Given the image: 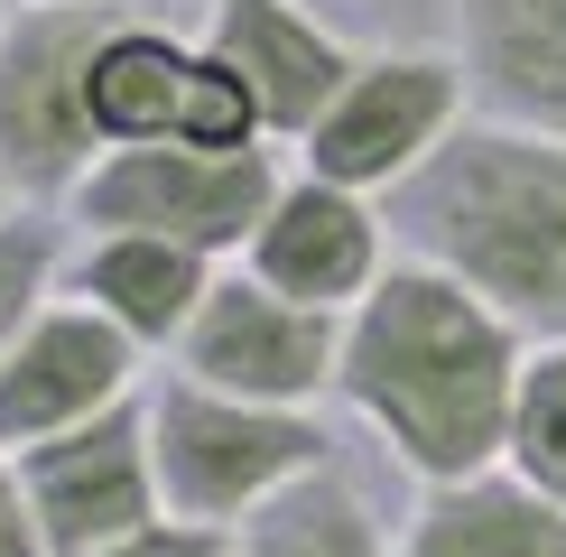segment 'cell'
I'll return each instance as SVG.
<instances>
[{
    "label": "cell",
    "instance_id": "obj_1",
    "mask_svg": "<svg viewBox=\"0 0 566 557\" xmlns=\"http://www.w3.org/2000/svg\"><path fill=\"white\" fill-rule=\"evenodd\" d=\"M530 335L483 307L464 278L399 251L390 278L344 316L335 409L381 446L409 483H464L511 455Z\"/></svg>",
    "mask_w": 566,
    "mask_h": 557
},
{
    "label": "cell",
    "instance_id": "obj_2",
    "mask_svg": "<svg viewBox=\"0 0 566 557\" xmlns=\"http://www.w3.org/2000/svg\"><path fill=\"white\" fill-rule=\"evenodd\" d=\"M409 261L502 307L530 344L566 335V139L474 112L446 149L390 196Z\"/></svg>",
    "mask_w": 566,
    "mask_h": 557
},
{
    "label": "cell",
    "instance_id": "obj_3",
    "mask_svg": "<svg viewBox=\"0 0 566 557\" xmlns=\"http://www.w3.org/2000/svg\"><path fill=\"white\" fill-rule=\"evenodd\" d=\"M149 446H158V483H168L177 521H205L232 539L251 511H270L289 483H306L335 455V428H325V409H270V400H242V390L158 371Z\"/></svg>",
    "mask_w": 566,
    "mask_h": 557
},
{
    "label": "cell",
    "instance_id": "obj_4",
    "mask_svg": "<svg viewBox=\"0 0 566 557\" xmlns=\"http://www.w3.org/2000/svg\"><path fill=\"white\" fill-rule=\"evenodd\" d=\"M464 122H474V75H464L455 46H363L344 93L297 139V168L390 204Z\"/></svg>",
    "mask_w": 566,
    "mask_h": 557
},
{
    "label": "cell",
    "instance_id": "obj_5",
    "mask_svg": "<svg viewBox=\"0 0 566 557\" xmlns=\"http://www.w3.org/2000/svg\"><path fill=\"white\" fill-rule=\"evenodd\" d=\"M112 10L122 0L0 19V177H10L19 204L65 214L75 186L93 177V158H103V130H93V103H84V65H93V38H103Z\"/></svg>",
    "mask_w": 566,
    "mask_h": 557
},
{
    "label": "cell",
    "instance_id": "obj_6",
    "mask_svg": "<svg viewBox=\"0 0 566 557\" xmlns=\"http://www.w3.org/2000/svg\"><path fill=\"white\" fill-rule=\"evenodd\" d=\"M279 149H186V139H158V149H103L93 177L75 186L65 223L75 232H168V242H196L214 261H242L251 232H261L270 196H279Z\"/></svg>",
    "mask_w": 566,
    "mask_h": 557
},
{
    "label": "cell",
    "instance_id": "obj_7",
    "mask_svg": "<svg viewBox=\"0 0 566 557\" xmlns=\"http://www.w3.org/2000/svg\"><path fill=\"white\" fill-rule=\"evenodd\" d=\"M335 362H344V316L279 297L242 261H223L214 297L196 307L186 344L168 354V371H186V381L242 390V400H270V409H325L335 400Z\"/></svg>",
    "mask_w": 566,
    "mask_h": 557
},
{
    "label": "cell",
    "instance_id": "obj_8",
    "mask_svg": "<svg viewBox=\"0 0 566 557\" xmlns=\"http://www.w3.org/2000/svg\"><path fill=\"white\" fill-rule=\"evenodd\" d=\"M19 474H29L38 529L56 557H84L103 539L168 521V483H158V446H149V390L130 409H103L84 428L46 437V446H19Z\"/></svg>",
    "mask_w": 566,
    "mask_h": 557
},
{
    "label": "cell",
    "instance_id": "obj_9",
    "mask_svg": "<svg viewBox=\"0 0 566 557\" xmlns=\"http://www.w3.org/2000/svg\"><path fill=\"white\" fill-rule=\"evenodd\" d=\"M390 261H399L390 204L363 196V186L316 177V168L279 177L270 214H261V232H251V251H242L251 278H270L279 297H306V307H325V316H353L390 278Z\"/></svg>",
    "mask_w": 566,
    "mask_h": 557
},
{
    "label": "cell",
    "instance_id": "obj_10",
    "mask_svg": "<svg viewBox=\"0 0 566 557\" xmlns=\"http://www.w3.org/2000/svg\"><path fill=\"white\" fill-rule=\"evenodd\" d=\"M139 390H149V354L65 288L56 307L0 354V446L10 455L46 446V437L84 428V418H103V409H130Z\"/></svg>",
    "mask_w": 566,
    "mask_h": 557
},
{
    "label": "cell",
    "instance_id": "obj_11",
    "mask_svg": "<svg viewBox=\"0 0 566 557\" xmlns=\"http://www.w3.org/2000/svg\"><path fill=\"white\" fill-rule=\"evenodd\" d=\"M196 38L251 84V103H261L279 149H297L316 130V112L344 93V75L363 65V46H344V29L316 19L306 0H214Z\"/></svg>",
    "mask_w": 566,
    "mask_h": 557
},
{
    "label": "cell",
    "instance_id": "obj_12",
    "mask_svg": "<svg viewBox=\"0 0 566 557\" xmlns=\"http://www.w3.org/2000/svg\"><path fill=\"white\" fill-rule=\"evenodd\" d=\"M214 278H223L214 251L168 242V232H75V261H65V288L93 316H112L149 362H168L186 344V325L214 297Z\"/></svg>",
    "mask_w": 566,
    "mask_h": 557
},
{
    "label": "cell",
    "instance_id": "obj_13",
    "mask_svg": "<svg viewBox=\"0 0 566 557\" xmlns=\"http://www.w3.org/2000/svg\"><path fill=\"white\" fill-rule=\"evenodd\" d=\"M474 112L566 139V0H455Z\"/></svg>",
    "mask_w": 566,
    "mask_h": 557
},
{
    "label": "cell",
    "instance_id": "obj_14",
    "mask_svg": "<svg viewBox=\"0 0 566 557\" xmlns=\"http://www.w3.org/2000/svg\"><path fill=\"white\" fill-rule=\"evenodd\" d=\"M196 38H177L168 19L149 10H112L103 38H93V65H84V103H93V130L103 149H158L177 139L186 122V93H196Z\"/></svg>",
    "mask_w": 566,
    "mask_h": 557
},
{
    "label": "cell",
    "instance_id": "obj_15",
    "mask_svg": "<svg viewBox=\"0 0 566 557\" xmlns=\"http://www.w3.org/2000/svg\"><path fill=\"white\" fill-rule=\"evenodd\" d=\"M399 557H566V502H548L511 464L418 483V502L399 511Z\"/></svg>",
    "mask_w": 566,
    "mask_h": 557
},
{
    "label": "cell",
    "instance_id": "obj_16",
    "mask_svg": "<svg viewBox=\"0 0 566 557\" xmlns=\"http://www.w3.org/2000/svg\"><path fill=\"white\" fill-rule=\"evenodd\" d=\"M232 557H399V521L344 455H325L306 483H289L270 511L232 529Z\"/></svg>",
    "mask_w": 566,
    "mask_h": 557
},
{
    "label": "cell",
    "instance_id": "obj_17",
    "mask_svg": "<svg viewBox=\"0 0 566 557\" xmlns=\"http://www.w3.org/2000/svg\"><path fill=\"white\" fill-rule=\"evenodd\" d=\"M65 261H75L65 214H46V204H10L0 214V354L65 297Z\"/></svg>",
    "mask_w": 566,
    "mask_h": 557
},
{
    "label": "cell",
    "instance_id": "obj_18",
    "mask_svg": "<svg viewBox=\"0 0 566 557\" xmlns=\"http://www.w3.org/2000/svg\"><path fill=\"white\" fill-rule=\"evenodd\" d=\"M511 474L538 483L548 502H566V335L557 344H530V371H521V409H511Z\"/></svg>",
    "mask_w": 566,
    "mask_h": 557
},
{
    "label": "cell",
    "instance_id": "obj_19",
    "mask_svg": "<svg viewBox=\"0 0 566 557\" xmlns=\"http://www.w3.org/2000/svg\"><path fill=\"white\" fill-rule=\"evenodd\" d=\"M196 46H205V38H196ZM177 139H186V149H223V158H242V149H279L270 122H261V103H251V84L232 75L214 46L196 56V93H186Z\"/></svg>",
    "mask_w": 566,
    "mask_h": 557
},
{
    "label": "cell",
    "instance_id": "obj_20",
    "mask_svg": "<svg viewBox=\"0 0 566 557\" xmlns=\"http://www.w3.org/2000/svg\"><path fill=\"white\" fill-rule=\"evenodd\" d=\"M84 557H232L223 529H205V521H149V529H130V539H103V548H84Z\"/></svg>",
    "mask_w": 566,
    "mask_h": 557
},
{
    "label": "cell",
    "instance_id": "obj_21",
    "mask_svg": "<svg viewBox=\"0 0 566 557\" xmlns=\"http://www.w3.org/2000/svg\"><path fill=\"white\" fill-rule=\"evenodd\" d=\"M0 557H56L38 529V502H29V474H19V455L0 446Z\"/></svg>",
    "mask_w": 566,
    "mask_h": 557
},
{
    "label": "cell",
    "instance_id": "obj_22",
    "mask_svg": "<svg viewBox=\"0 0 566 557\" xmlns=\"http://www.w3.org/2000/svg\"><path fill=\"white\" fill-rule=\"evenodd\" d=\"M10 10H103V0H10Z\"/></svg>",
    "mask_w": 566,
    "mask_h": 557
},
{
    "label": "cell",
    "instance_id": "obj_23",
    "mask_svg": "<svg viewBox=\"0 0 566 557\" xmlns=\"http://www.w3.org/2000/svg\"><path fill=\"white\" fill-rule=\"evenodd\" d=\"M10 204H19V196H10V177H0V214H10Z\"/></svg>",
    "mask_w": 566,
    "mask_h": 557
},
{
    "label": "cell",
    "instance_id": "obj_24",
    "mask_svg": "<svg viewBox=\"0 0 566 557\" xmlns=\"http://www.w3.org/2000/svg\"><path fill=\"white\" fill-rule=\"evenodd\" d=\"M0 19H10V0H0Z\"/></svg>",
    "mask_w": 566,
    "mask_h": 557
}]
</instances>
